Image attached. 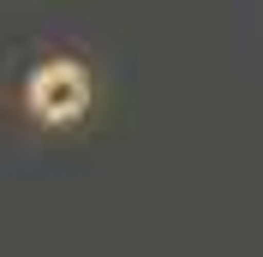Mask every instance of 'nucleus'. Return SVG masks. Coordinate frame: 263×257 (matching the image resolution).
Instances as JSON below:
<instances>
[{
  "label": "nucleus",
  "mask_w": 263,
  "mask_h": 257,
  "mask_svg": "<svg viewBox=\"0 0 263 257\" xmlns=\"http://www.w3.org/2000/svg\"><path fill=\"white\" fill-rule=\"evenodd\" d=\"M30 114L42 126H72L84 108H90V72L78 60H48L42 72L30 78Z\"/></svg>",
  "instance_id": "1"
}]
</instances>
